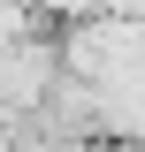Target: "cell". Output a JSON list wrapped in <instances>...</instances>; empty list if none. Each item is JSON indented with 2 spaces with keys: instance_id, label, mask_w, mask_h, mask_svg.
I'll return each mask as SVG.
<instances>
[{
  "instance_id": "obj_2",
  "label": "cell",
  "mask_w": 145,
  "mask_h": 152,
  "mask_svg": "<svg viewBox=\"0 0 145 152\" xmlns=\"http://www.w3.org/2000/svg\"><path fill=\"white\" fill-rule=\"evenodd\" d=\"M16 31H23V0H0V46H16Z\"/></svg>"
},
{
  "instance_id": "obj_1",
  "label": "cell",
  "mask_w": 145,
  "mask_h": 152,
  "mask_svg": "<svg viewBox=\"0 0 145 152\" xmlns=\"http://www.w3.org/2000/svg\"><path fill=\"white\" fill-rule=\"evenodd\" d=\"M46 84H54V46H0V107H46Z\"/></svg>"
}]
</instances>
